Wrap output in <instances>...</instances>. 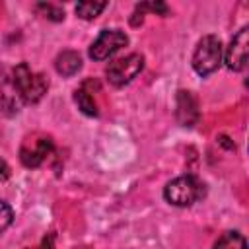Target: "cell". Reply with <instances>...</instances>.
I'll use <instances>...</instances> for the list:
<instances>
[{"mask_svg":"<svg viewBox=\"0 0 249 249\" xmlns=\"http://www.w3.org/2000/svg\"><path fill=\"white\" fill-rule=\"evenodd\" d=\"M206 189L195 175H181L169 181L163 189V198L173 206H191L204 196Z\"/></svg>","mask_w":249,"mask_h":249,"instance_id":"6da1fadb","label":"cell"},{"mask_svg":"<svg viewBox=\"0 0 249 249\" xmlns=\"http://www.w3.org/2000/svg\"><path fill=\"white\" fill-rule=\"evenodd\" d=\"M12 84H14V91L25 103L41 101V97L47 93V88H49V80L45 78V74H33L25 62L14 68Z\"/></svg>","mask_w":249,"mask_h":249,"instance_id":"7a4b0ae2","label":"cell"},{"mask_svg":"<svg viewBox=\"0 0 249 249\" xmlns=\"http://www.w3.org/2000/svg\"><path fill=\"white\" fill-rule=\"evenodd\" d=\"M191 64L198 76H208L216 72L222 64V41L216 35H204L196 43Z\"/></svg>","mask_w":249,"mask_h":249,"instance_id":"3957f363","label":"cell"},{"mask_svg":"<svg viewBox=\"0 0 249 249\" xmlns=\"http://www.w3.org/2000/svg\"><path fill=\"white\" fill-rule=\"evenodd\" d=\"M142 68H144V56L138 53H132L128 56L113 60L107 66L105 76H107L109 84H113L115 88H121V86H126L128 82H132L142 72Z\"/></svg>","mask_w":249,"mask_h":249,"instance_id":"277c9868","label":"cell"},{"mask_svg":"<svg viewBox=\"0 0 249 249\" xmlns=\"http://www.w3.org/2000/svg\"><path fill=\"white\" fill-rule=\"evenodd\" d=\"M128 45V37L121 29H105L99 33V37L89 47V56L93 60H105L111 54H115L119 49Z\"/></svg>","mask_w":249,"mask_h":249,"instance_id":"5b68a950","label":"cell"},{"mask_svg":"<svg viewBox=\"0 0 249 249\" xmlns=\"http://www.w3.org/2000/svg\"><path fill=\"white\" fill-rule=\"evenodd\" d=\"M247 53H249V27L245 25L230 41V47L226 51V66L233 72H241L247 66Z\"/></svg>","mask_w":249,"mask_h":249,"instance_id":"8992f818","label":"cell"},{"mask_svg":"<svg viewBox=\"0 0 249 249\" xmlns=\"http://www.w3.org/2000/svg\"><path fill=\"white\" fill-rule=\"evenodd\" d=\"M51 152H53V140L49 136H37L33 140L29 138L27 142H23L19 150V160L25 167H39Z\"/></svg>","mask_w":249,"mask_h":249,"instance_id":"52a82bcc","label":"cell"},{"mask_svg":"<svg viewBox=\"0 0 249 249\" xmlns=\"http://www.w3.org/2000/svg\"><path fill=\"white\" fill-rule=\"evenodd\" d=\"M177 121L183 126H193L198 121V105L191 91H177Z\"/></svg>","mask_w":249,"mask_h":249,"instance_id":"ba28073f","label":"cell"},{"mask_svg":"<svg viewBox=\"0 0 249 249\" xmlns=\"http://www.w3.org/2000/svg\"><path fill=\"white\" fill-rule=\"evenodd\" d=\"M54 68L62 76H74L82 68V56L76 51H62L54 58Z\"/></svg>","mask_w":249,"mask_h":249,"instance_id":"9c48e42d","label":"cell"},{"mask_svg":"<svg viewBox=\"0 0 249 249\" xmlns=\"http://www.w3.org/2000/svg\"><path fill=\"white\" fill-rule=\"evenodd\" d=\"M107 8V2H95V0H84L76 4V14L82 19H93Z\"/></svg>","mask_w":249,"mask_h":249,"instance_id":"30bf717a","label":"cell"},{"mask_svg":"<svg viewBox=\"0 0 249 249\" xmlns=\"http://www.w3.org/2000/svg\"><path fill=\"white\" fill-rule=\"evenodd\" d=\"M212 249H247V241L239 231H226Z\"/></svg>","mask_w":249,"mask_h":249,"instance_id":"8fae6325","label":"cell"},{"mask_svg":"<svg viewBox=\"0 0 249 249\" xmlns=\"http://www.w3.org/2000/svg\"><path fill=\"white\" fill-rule=\"evenodd\" d=\"M74 101L78 105V109L88 115V117H97V105L93 101V97L86 91V89H76L74 91Z\"/></svg>","mask_w":249,"mask_h":249,"instance_id":"7c38bea8","label":"cell"},{"mask_svg":"<svg viewBox=\"0 0 249 249\" xmlns=\"http://www.w3.org/2000/svg\"><path fill=\"white\" fill-rule=\"evenodd\" d=\"M37 10H39L47 19H51V21H60V19H64V12H62L60 8H56V6H53V4L41 2V4H37Z\"/></svg>","mask_w":249,"mask_h":249,"instance_id":"4fadbf2b","label":"cell"},{"mask_svg":"<svg viewBox=\"0 0 249 249\" xmlns=\"http://www.w3.org/2000/svg\"><path fill=\"white\" fill-rule=\"evenodd\" d=\"M136 12L144 14V12H154V14H161L165 16L167 14V6L163 2H142L136 6Z\"/></svg>","mask_w":249,"mask_h":249,"instance_id":"5bb4252c","label":"cell"},{"mask_svg":"<svg viewBox=\"0 0 249 249\" xmlns=\"http://www.w3.org/2000/svg\"><path fill=\"white\" fill-rule=\"evenodd\" d=\"M12 220H14V212H12L10 204L4 202V200H0V231H4L6 228H10Z\"/></svg>","mask_w":249,"mask_h":249,"instance_id":"9a60e30c","label":"cell"},{"mask_svg":"<svg viewBox=\"0 0 249 249\" xmlns=\"http://www.w3.org/2000/svg\"><path fill=\"white\" fill-rule=\"evenodd\" d=\"M35 249H54V237H53V235L43 237V241H41L39 247H35Z\"/></svg>","mask_w":249,"mask_h":249,"instance_id":"2e32d148","label":"cell"},{"mask_svg":"<svg viewBox=\"0 0 249 249\" xmlns=\"http://www.w3.org/2000/svg\"><path fill=\"white\" fill-rule=\"evenodd\" d=\"M10 173H12V171H10V165L0 158V181H6V179L10 177Z\"/></svg>","mask_w":249,"mask_h":249,"instance_id":"e0dca14e","label":"cell"},{"mask_svg":"<svg viewBox=\"0 0 249 249\" xmlns=\"http://www.w3.org/2000/svg\"><path fill=\"white\" fill-rule=\"evenodd\" d=\"M76 249H88V247H76Z\"/></svg>","mask_w":249,"mask_h":249,"instance_id":"ac0fdd59","label":"cell"}]
</instances>
